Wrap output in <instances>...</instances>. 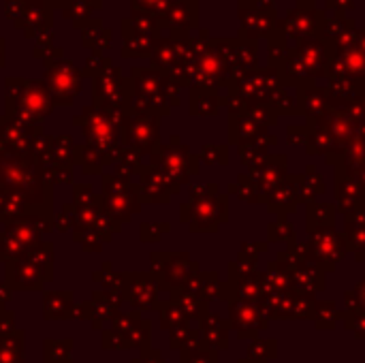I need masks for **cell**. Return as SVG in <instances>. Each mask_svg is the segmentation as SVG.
Here are the masks:
<instances>
[{
    "mask_svg": "<svg viewBox=\"0 0 365 363\" xmlns=\"http://www.w3.org/2000/svg\"><path fill=\"white\" fill-rule=\"evenodd\" d=\"M346 329L353 332L357 338L365 340V312L364 310H353L346 319Z\"/></svg>",
    "mask_w": 365,
    "mask_h": 363,
    "instance_id": "cell-4",
    "label": "cell"
},
{
    "mask_svg": "<svg viewBox=\"0 0 365 363\" xmlns=\"http://www.w3.org/2000/svg\"><path fill=\"white\" fill-rule=\"evenodd\" d=\"M276 353H278L276 340H257V342L250 347V357H255V359L267 362V359H274Z\"/></svg>",
    "mask_w": 365,
    "mask_h": 363,
    "instance_id": "cell-3",
    "label": "cell"
},
{
    "mask_svg": "<svg viewBox=\"0 0 365 363\" xmlns=\"http://www.w3.org/2000/svg\"><path fill=\"white\" fill-rule=\"evenodd\" d=\"M246 363H267V362H263V359H255V357H250V362H246Z\"/></svg>",
    "mask_w": 365,
    "mask_h": 363,
    "instance_id": "cell-6",
    "label": "cell"
},
{
    "mask_svg": "<svg viewBox=\"0 0 365 363\" xmlns=\"http://www.w3.org/2000/svg\"><path fill=\"white\" fill-rule=\"evenodd\" d=\"M357 297H359V304H357V306H359V310H364L365 312V282L359 287V289H357Z\"/></svg>",
    "mask_w": 365,
    "mask_h": 363,
    "instance_id": "cell-5",
    "label": "cell"
},
{
    "mask_svg": "<svg viewBox=\"0 0 365 363\" xmlns=\"http://www.w3.org/2000/svg\"><path fill=\"white\" fill-rule=\"evenodd\" d=\"M336 306L334 304H321V306H314V321H317V327L319 329H334L336 325Z\"/></svg>",
    "mask_w": 365,
    "mask_h": 363,
    "instance_id": "cell-2",
    "label": "cell"
},
{
    "mask_svg": "<svg viewBox=\"0 0 365 363\" xmlns=\"http://www.w3.org/2000/svg\"><path fill=\"white\" fill-rule=\"evenodd\" d=\"M293 306H295V300L293 297H287V295L278 293L269 302L267 315L274 317V319H293Z\"/></svg>",
    "mask_w": 365,
    "mask_h": 363,
    "instance_id": "cell-1",
    "label": "cell"
}]
</instances>
